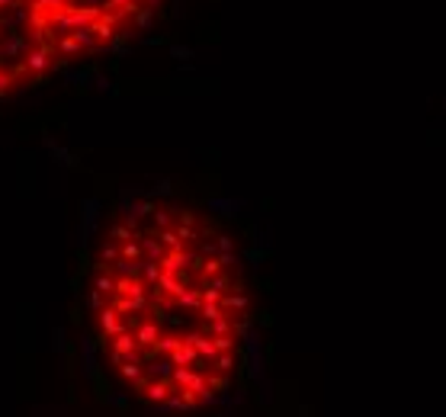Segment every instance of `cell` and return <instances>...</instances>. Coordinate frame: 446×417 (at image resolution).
<instances>
[{
    "label": "cell",
    "mask_w": 446,
    "mask_h": 417,
    "mask_svg": "<svg viewBox=\"0 0 446 417\" xmlns=\"http://www.w3.org/2000/svg\"><path fill=\"white\" fill-rule=\"evenodd\" d=\"M36 0H0V100L55 74Z\"/></svg>",
    "instance_id": "3957f363"
},
{
    "label": "cell",
    "mask_w": 446,
    "mask_h": 417,
    "mask_svg": "<svg viewBox=\"0 0 446 417\" xmlns=\"http://www.w3.org/2000/svg\"><path fill=\"white\" fill-rule=\"evenodd\" d=\"M161 0H36L55 64H74L135 36Z\"/></svg>",
    "instance_id": "7a4b0ae2"
},
{
    "label": "cell",
    "mask_w": 446,
    "mask_h": 417,
    "mask_svg": "<svg viewBox=\"0 0 446 417\" xmlns=\"http://www.w3.org/2000/svg\"><path fill=\"white\" fill-rule=\"evenodd\" d=\"M247 312L231 237L190 205H128L96 247V344L122 386L154 411L193 414L228 392L241 366Z\"/></svg>",
    "instance_id": "6da1fadb"
}]
</instances>
